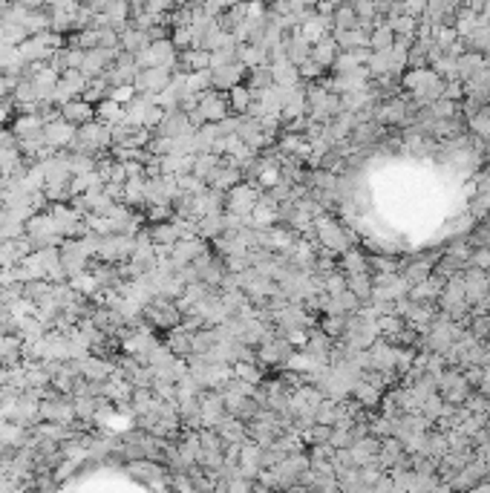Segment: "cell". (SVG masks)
<instances>
[{
	"label": "cell",
	"instance_id": "4",
	"mask_svg": "<svg viewBox=\"0 0 490 493\" xmlns=\"http://www.w3.org/2000/svg\"><path fill=\"white\" fill-rule=\"evenodd\" d=\"M182 66L185 69H205V66H211V55L208 52H199V50H191V52H185L182 55Z\"/></svg>",
	"mask_w": 490,
	"mask_h": 493
},
{
	"label": "cell",
	"instance_id": "1",
	"mask_svg": "<svg viewBox=\"0 0 490 493\" xmlns=\"http://www.w3.org/2000/svg\"><path fill=\"white\" fill-rule=\"evenodd\" d=\"M43 133H46V145H50L52 150H61V148H73L75 136H78V127L64 122V119H58L52 124H46Z\"/></svg>",
	"mask_w": 490,
	"mask_h": 493
},
{
	"label": "cell",
	"instance_id": "6",
	"mask_svg": "<svg viewBox=\"0 0 490 493\" xmlns=\"http://www.w3.org/2000/svg\"><path fill=\"white\" fill-rule=\"evenodd\" d=\"M12 110H15V101H9V99H0V124H6V122H9Z\"/></svg>",
	"mask_w": 490,
	"mask_h": 493
},
{
	"label": "cell",
	"instance_id": "5",
	"mask_svg": "<svg viewBox=\"0 0 490 493\" xmlns=\"http://www.w3.org/2000/svg\"><path fill=\"white\" fill-rule=\"evenodd\" d=\"M110 99L115 101V104H133V99H136V87L133 84H124V87H113V92H110Z\"/></svg>",
	"mask_w": 490,
	"mask_h": 493
},
{
	"label": "cell",
	"instance_id": "3",
	"mask_svg": "<svg viewBox=\"0 0 490 493\" xmlns=\"http://www.w3.org/2000/svg\"><path fill=\"white\" fill-rule=\"evenodd\" d=\"M41 415L50 418V421H55V424H69V421H73V415H75V407L66 404V401H61V398H52V401H43V404H41Z\"/></svg>",
	"mask_w": 490,
	"mask_h": 493
},
{
	"label": "cell",
	"instance_id": "2",
	"mask_svg": "<svg viewBox=\"0 0 490 493\" xmlns=\"http://www.w3.org/2000/svg\"><path fill=\"white\" fill-rule=\"evenodd\" d=\"M92 115H96V107L87 104L84 99H75V101H69L61 107V119L69 122V124H75V127H84L92 122Z\"/></svg>",
	"mask_w": 490,
	"mask_h": 493
}]
</instances>
